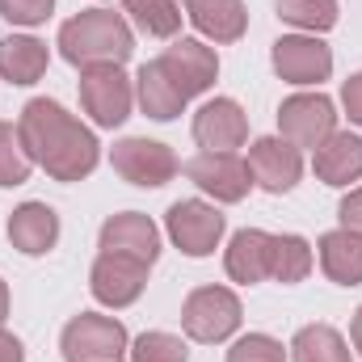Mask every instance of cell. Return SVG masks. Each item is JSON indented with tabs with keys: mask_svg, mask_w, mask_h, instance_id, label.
Returning <instances> with one entry per match:
<instances>
[{
	"mask_svg": "<svg viewBox=\"0 0 362 362\" xmlns=\"http://www.w3.org/2000/svg\"><path fill=\"white\" fill-rule=\"evenodd\" d=\"M21 144L30 152L34 165H42L55 181H81L97 169V139L89 127H81V118H72L59 101L34 97L25 101L21 118H17Z\"/></svg>",
	"mask_w": 362,
	"mask_h": 362,
	"instance_id": "1",
	"label": "cell"
},
{
	"mask_svg": "<svg viewBox=\"0 0 362 362\" xmlns=\"http://www.w3.org/2000/svg\"><path fill=\"white\" fill-rule=\"evenodd\" d=\"M135 51V34L122 13L114 8H85L59 25V55L76 68L93 64H122Z\"/></svg>",
	"mask_w": 362,
	"mask_h": 362,
	"instance_id": "2",
	"label": "cell"
},
{
	"mask_svg": "<svg viewBox=\"0 0 362 362\" xmlns=\"http://www.w3.org/2000/svg\"><path fill=\"white\" fill-rule=\"evenodd\" d=\"M59 350L68 362H122L127 354V329L114 316L81 312L64 325Z\"/></svg>",
	"mask_w": 362,
	"mask_h": 362,
	"instance_id": "3",
	"label": "cell"
},
{
	"mask_svg": "<svg viewBox=\"0 0 362 362\" xmlns=\"http://www.w3.org/2000/svg\"><path fill=\"white\" fill-rule=\"evenodd\" d=\"M181 325L194 341H228L240 329V299L228 286H198L181 308Z\"/></svg>",
	"mask_w": 362,
	"mask_h": 362,
	"instance_id": "4",
	"label": "cell"
},
{
	"mask_svg": "<svg viewBox=\"0 0 362 362\" xmlns=\"http://www.w3.org/2000/svg\"><path fill=\"white\" fill-rule=\"evenodd\" d=\"M131 101H135V93H131V81H127L122 64H93V68L81 72V105H85V114L97 127L127 122Z\"/></svg>",
	"mask_w": 362,
	"mask_h": 362,
	"instance_id": "5",
	"label": "cell"
},
{
	"mask_svg": "<svg viewBox=\"0 0 362 362\" xmlns=\"http://www.w3.org/2000/svg\"><path fill=\"white\" fill-rule=\"evenodd\" d=\"M278 131L295 148H312L316 152L337 131V110H333V101L325 93H295L278 110Z\"/></svg>",
	"mask_w": 362,
	"mask_h": 362,
	"instance_id": "6",
	"label": "cell"
},
{
	"mask_svg": "<svg viewBox=\"0 0 362 362\" xmlns=\"http://www.w3.org/2000/svg\"><path fill=\"white\" fill-rule=\"evenodd\" d=\"M165 228H169L173 245H177L185 257H206V253H215V245L223 236V215L211 202L185 198V202H173L169 206Z\"/></svg>",
	"mask_w": 362,
	"mask_h": 362,
	"instance_id": "7",
	"label": "cell"
},
{
	"mask_svg": "<svg viewBox=\"0 0 362 362\" xmlns=\"http://www.w3.org/2000/svg\"><path fill=\"white\" fill-rule=\"evenodd\" d=\"M114 173L122 181H131V185H144V189H156V185H165V181H173L177 173V156H173V148H165L160 139H122V144H114Z\"/></svg>",
	"mask_w": 362,
	"mask_h": 362,
	"instance_id": "8",
	"label": "cell"
},
{
	"mask_svg": "<svg viewBox=\"0 0 362 362\" xmlns=\"http://www.w3.org/2000/svg\"><path fill=\"white\" fill-rule=\"evenodd\" d=\"M189 181L211 194L215 202H240L253 185V173H249V160H240L236 152H198L189 165H185Z\"/></svg>",
	"mask_w": 362,
	"mask_h": 362,
	"instance_id": "9",
	"label": "cell"
},
{
	"mask_svg": "<svg viewBox=\"0 0 362 362\" xmlns=\"http://www.w3.org/2000/svg\"><path fill=\"white\" fill-rule=\"evenodd\" d=\"M274 72L291 85H320L333 72V51L316 34H286L274 42Z\"/></svg>",
	"mask_w": 362,
	"mask_h": 362,
	"instance_id": "10",
	"label": "cell"
},
{
	"mask_svg": "<svg viewBox=\"0 0 362 362\" xmlns=\"http://www.w3.org/2000/svg\"><path fill=\"white\" fill-rule=\"evenodd\" d=\"M156 64H160V72L181 89L185 101L198 97V93H206L211 85H215V76H219V59H215V51L202 47L198 38H177Z\"/></svg>",
	"mask_w": 362,
	"mask_h": 362,
	"instance_id": "11",
	"label": "cell"
},
{
	"mask_svg": "<svg viewBox=\"0 0 362 362\" xmlns=\"http://www.w3.org/2000/svg\"><path fill=\"white\" fill-rule=\"evenodd\" d=\"M89 286L97 295V303L105 308H127L144 295L148 286V266L135 262V257H122V253H101L93 262V274H89Z\"/></svg>",
	"mask_w": 362,
	"mask_h": 362,
	"instance_id": "12",
	"label": "cell"
},
{
	"mask_svg": "<svg viewBox=\"0 0 362 362\" xmlns=\"http://www.w3.org/2000/svg\"><path fill=\"white\" fill-rule=\"evenodd\" d=\"M101 253H122V257H135V262L152 266L160 257V228L139 211L110 215L101 223Z\"/></svg>",
	"mask_w": 362,
	"mask_h": 362,
	"instance_id": "13",
	"label": "cell"
},
{
	"mask_svg": "<svg viewBox=\"0 0 362 362\" xmlns=\"http://www.w3.org/2000/svg\"><path fill=\"white\" fill-rule=\"evenodd\" d=\"M249 173H253V181L262 189L286 194V189H295V181L303 173V156H299V148L291 139L270 135V139H257L249 148Z\"/></svg>",
	"mask_w": 362,
	"mask_h": 362,
	"instance_id": "14",
	"label": "cell"
},
{
	"mask_svg": "<svg viewBox=\"0 0 362 362\" xmlns=\"http://www.w3.org/2000/svg\"><path fill=\"white\" fill-rule=\"evenodd\" d=\"M194 139L206 152H232L249 139V118L232 97H215L194 114Z\"/></svg>",
	"mask_w": 362,
	"mask_h": 362,
	"instance_id": "15",
	"label": "cell"
},
{
	"mask_svg": "<svg viewBox=\"0 0 362 362\" xmlns=\"http://www.w3.org/2000/svg\"><path fill=\"white\" fill-rule=\"evenodd\" d=\"M8 240L13 249H21L25 257H42L55 249L59 240V215L47 202H21L8 215Z\"/></svg>",
	"mask_w": 362,
	"mask_h": 362,
	"instance_id": "16",
	"label": "cell"
},
{
	"mask_svg": "<svg viewBox=\"0 0 362 362\" xmlns=\"http://www.w3.org/2000/svg\"><path fill=\"white\" fill-rule=\"evenodd\" d=\"M312 165H316V177L325 181V185H350V181H358L362 177V139L350 135V131H333L316 148Z\"/></svg>",
	"mask_w": 362,
	"mask_h": 362,
	"instance_id": "17",
	"label": "cell"
},
{
	"mask_svg": "<svg viewBox=\"0 0 362 362\" xmlns=\"http://www.w3.org/2000/svg\"><path fill=\"white\" fill-rule=\"evenodd\" d=\"M185 17L194 21L198 34L215 42H236L249 30V13L240 0H185Z\"/></svg>",
	"mask_w": 362,
	"mask_h": 362,
	"instance_id": "18",
	"label": "cell"
},
{
	"mask_svg": "<svg viewBox=\"0 0 362 362\" xmlns=\"http://www.w3.org/2000/svg\"><path fill=\"white\" fill-rule=\"evenodd\" d=\"M223 266H228V278L232 282H245V286L270 278V232H257V228L236 232L232 245H228Z\"/></svg>",
	"mask_w": 362,
	"mask_h": 362,
	"instance_id": "19",
	"label": "cell"
},
{
	"mask_svg": "<svg viewBox=\"0 0 362 362\" xmlns=\"http://www.w3.org/2000/svg\"><path fill=\"white\" fill-rule=\"evenodd\" d=\"M320 266L337 286H358L362 282V232L337 228L320 236Z\"/></svg>",
	"mask_w": 362,
	"mask_h": 362,
	"instance_id": "20",
	"label": "cell"
},
{
	"mask_svg": "<svg viewBox=\"0 0 362 362\" xmlns=\"http://www.w3.org/2000/svg\"><path fill=\"white\" fill-rule=\"evenodd\" d=\"M47 72V42L30 34H13L0 42V76L8 85H34Z\"/></svg>",
	"mask_w": 362,
	"mask_h": 362,
	"instance_id": "21",
	"label": "cell"
},
{
	"mask_svg": "<svg viewBox=\"0 0 362 362\" xmlns=\"http://www.w3.org/2000/svg\"><path fill=\"white\" fill-rule=\"evenodd\" d=\"M135 85H139V105H144V114H148V118H156V122H173L181 110H185L181 89L165 76V72H160V64H156V59L139 68Z\"/></svg>",
	"mask_w": 362,
	"mask_h": 362,
	"instance_id": "22",
	"label": "cell"
},
{
	"mask_svg": "<svg viewBox=\"0 0 362 362\" xmlns=\"http://www.w3.org/2000/svg\"><path fill=\"white\" fill-rule=\"evenodd\" d=\"M291 358L295 362H350V350H346V341H341V333L333 325H308V329L295 333Z\"/></svg>",
	"mask_w": 362,
	"mask_h": 362,
	"instance_id": "23",
	"label": "cell"
},
{
	"mask_svg": "<svg viewBox=\"0 0 362 362\" xmlns=\"http://www.w3.org/2000/svg\"><path fill=\"white\" fill-rule=\"evenodd\" d=\"M312 270V245L303 236H270V278L291 286Z\"/></svg>",
	"mask_w": 362,
	"mask_h": 362,
	"instance_id": "24",
	"label": "cell"
},
{
	"mask_svg": "<svg viewBox=\"0 0 362 362\" xmlns=\"http://www.w3.org/2000/svg\"><path fill=\"white\" fill-rule=\"evenodd\" d=\"M127 13L135 17V25L152 38H173L181 30V0H127Z\"/></svg>",
	"mask_w": 362,
	"mask_h": 362,
	"instance_id": "25",
	"label": "cell"
},
{
	"mask_svg": "<svg viewBox=\"0 0 362 362\" xmlns=\"http://www.w3.org/2000/svg\"><path fill=\"white\" fill-rule=\"evenodd\" d=\"M278 17L299 30L325 34L337 25V0H278Z\"/></svg>",
	"mask_w": 362,
	"mask_h": 362,
	"instance_id": "26",
	"label": "cell"
},
{
	"mask_svg": "<svg viewBox=\"0 0 362 362\" xmlns=\"http://www.w3.org/2000/svg\"><path fill=\"white\" fill-rule=\"evenodd\" d=\"M30 169H34V160H30L25 144H21V131L8 127V122H0V185L30 181Z\"/></svg>",
	"mask_w": 362,
	"mask_h": 362,
	"instance_id": "27",
	"label": "cell"
},
{
	"mask_svg": "<svg viewBox=\"0 0 362 362\" xmlns=\"http://www.w3.org/2000/svg\"><path fill=\"white\" fill-rule=\"evenodd\" d=\"M127 354L131 362H185V341L173 333H144Z\"/></svg>",
	"mask_w": 362,
	"mask_h": 362,
	"instance_id": "28",
	"label": "cell"
},
{
	"mask_svg": "<svg viewBox=\"0 0 362 362\" xmlns=\"http://www.w3.org/2000/svg\"><path fill=\"white\" fill-rule=\"evenodd\" d=\"M228 362H286V350L270 333H249L228 350Z\"/></svg>",
	"mask_w": 362,
	"mask_h": 362,
	"instance_id": "29",
	"label": "cell"
},
{
	"mask_svg": "<svg viewBox=\"0 0 362 362\" xmlns=\"http://www.w3.org/2000/svg\"><path fill=\"white\" fill-rule=\"evenodd\" d=\"M51 8H55V0H0V13L13 25H38L51 17Z\"/></svg>",
	"mask_w": 362,
	"mask_h": 362,
	"instance_id": "30",
	"label": "cell"
},
{
	"mask_svg": "<svg viewBox=\"0 0 362 362\" xmlns=\"http://www.w3.org/2000/svg\"><path fill=\"white\" fill-rule=\"evenodd\" d=\"M341 105H346L350 122H358L362 127V72H354V76L341 85Z\"/></svg>",
	"mask_w": 362,
	"mask_h": 362,
	"instance_id": "31",
	"label": "cell"
},
{
	"mask_svg": "<svg viewBox=\"0 0 362 362\" xmlns=\"http://www.w3.org/2000/svg\"><path fill=\"white\" fill-rule=\"evenodd\" d=\"M337 215H341V228H350V232H362V189H350V194L341 198Z\"/></svg>",
	"mask_w": 362,
	"mask_h": 362,
	"instance_id": "32",
	"label": "cell"
},
{
	"mask_svg": "<svg viewBox=\"0 0 362 362\" xmlns=\"http://www.w3.org/2000/svg\"><path fill=\"white\" fill-rule=\"evenodd\" d=\"M0 362H25L21 341H17L13 333H4V329H0Z\"/></svg>",
	"mask_w": 362,
	"mask_h": 362,
	"instance_id": "33",
	"label": "cell"
},
{
	"mask_svg": "<svg viewBox=\"0 0 362 362\" xmlns=\"http://www.w3.org/2000/svg\"><path fill=\"white\" fill-rule=\"evenodd\" d=\"M4 316H8V286H4V278H0V325H4Z\"/></svg>",
	"mask_w": 362,
	"mask_h": 362,
	"instance_id": "34",
	"label": "cell"
},
{
	"mask_svg": "<svg viewBox=\"0 0 362 362\" xmlns=\"http://www.w3.org/2000/svg\"><path fill=\"white\" fill-rule=\"evenodd\" d=\"M350 333H354V346H358V354H362V308H358V316H354V329Z\"/></svg>",
	"mask_w": 362,
	"mask_h": 362,
	"instance_id": "35",
	"label": "cell"
}]
</instances>
